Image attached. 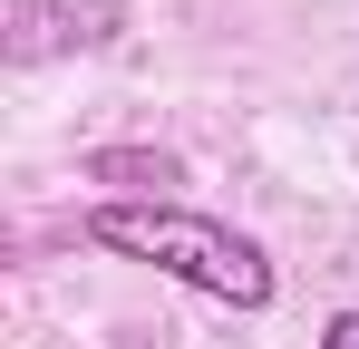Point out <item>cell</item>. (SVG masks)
Returning <instances> with one entry per match:
<instances>
[{"mask_svg": "<svg viewBox=\"0 0 359 349\" xmlns=\"http://www.w3.org/2000/svg\"><path fill=\"white\" fill-rule=\"evenodd\" d=\"M88 242L97 252H117V262H146V272H165V282L204 291V301H224V310H272V252L252 242L243 224L224 214H194V204H146V194H107V204H88Z\"/></svg>", "mask_w": 359, "mask_h": 349, "instance_id": "obj_1", "label": "cell"}, {"mask_svg": "<svg viewBox=\"0 0 359 349\" xmlns=\"http://www.w3.org/2000/svg\"><path fill=\"white\" fill-rule=\"evenodd\" d=\"M126 39V0H10L0 10V58L49 68V58H97Z\"/></svg>", "mask_w": 359, "mask_h": 349, "instance_id": "obj_2", "label": "cell"}, {"mask_svg": "<svg viewBox=\"0 0 359 349\" xmlns=\"http://www.w3.org/2000/svg\"><path fill=\"white\" fill-rule=\"evenodd\" d=\"M88 174L97 184H136L146 204H175L165 184H175V156H146V146H107V156H88Z\"/></svg>", "mask_w": 359, "mask_h": 349, "instance_id": "obj_3", "label": "cell"}, {"mask_svg": "<svg viewBox=\"0 0 359 349\" xmlns=\"http://www.w3.org/2000/svg\"><path fill=\"white\" fill-rule=\"evenodd\" d=\"M320 349H359V310H330L320 320Z\"/></svg>", "mask_w": 359, "mask_h": 349, "instance_id": "obj_4", "label": "cell"}]
</instances>
